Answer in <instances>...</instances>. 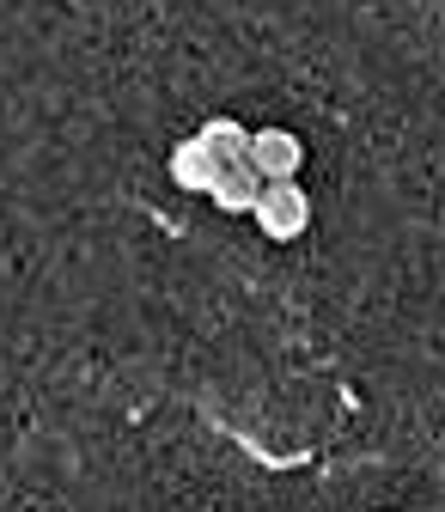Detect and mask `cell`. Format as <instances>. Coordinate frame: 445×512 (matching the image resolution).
<instances>
[{"instance_id":"cell-1","label":"cell","mask_w":445,"mask_h":512,"mask_svg":"<svg viewBox=\"0 0 445 512\" xmlns=\"http://www.w3.org/2000/svg\"><path fill=\"white\" fill-rule=\"evenodd\" d=\"M250 220H257L263 238L293 244V238L311 232V196L299 189V177H287V183H263V189H257V202H250Z\"/></svg>"},{"instance_id":"cell-2","label":"cell","mask_w":445,"mask_h":512,"mask_svg":"<svg viewBox=\"0 0 445 512\" xmlns=\"http://www.w3.org/2000/svg\"><path fill=\"white\" fill-rule=\"evenodd\" d=\"M244 165L257 171L263 183H287L305 171V141L293 135V128H250L244 141Z\"/></svg>"},{"instance_id":"cell-3","label":"cell","mask_w":445,"mask_h":512,"mask_svg":"<svg viewBox=\"0 0 445 512\" xmlns=\"http://www.w3.org/2000/svg\"><path fill=\"white\" fill-rule=\"evenodd\" d=\"M214 171H220V159L208 153V141H202V135H189V141H177V147H171V183H177V189H189V196H208Z\"/></svg>"},{"instance_id":"cell-4","label":"cell","mask_w":445,"mask_h":512,"mask_svg":"<svg viewBox=\"0 0 445 512\" xmlns=\"http://www.w3.org/2000/svg\"><path fill=\"white\" fill-rule=\"evenodd\" d=\"M257 189H263V177L250 171L244 159H232V165H220V171H214L208 196H214V208H226V214H250V202H257Z\"/></svg>"},{"instance_id":"cell-5","label":"cell","mask_w":445,"mask_h":512,"mask_svg":"<svg viewBox=\"0 0 445 512\" xmlns=\"http://www.w3.org/2000/svg\"><path fill=\"white\" fill-rule=\"evenodd\" d=\"M196 135L208 141V153L220 159V165H232V159H244V141H250V128L244 122H232V116H214V122H202Z\"/></svg>"},{"instance_id":"cell-6","label":"cell","mask_w":445,"mask_h":512,"mask_svg":"<svg viewBox=\"0 0 445 512\" xmlns=\"http://www.w3.org/2000/svg\"><path fill=\"white\" fill-rule=\"evenodd\" d=\"M378 512H397V506H378Z\"/></svg>"}]
</instances>
